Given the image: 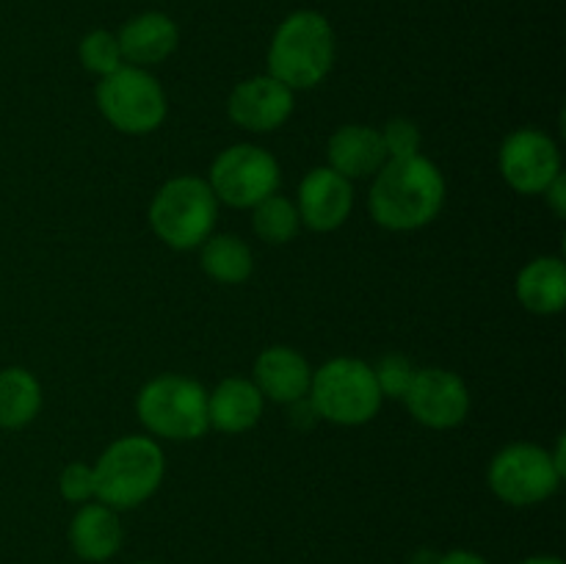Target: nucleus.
Masks as SVG:
<instances>
[{
    "label": "nucleus",
    "mask_w": 566,
    "mask_h": 564,
    "mask_svg": "<svg viewBox=\"0 0 566 564\" xmlns=\"http://www.w3.org/2000/svg\"><path fill=\"white\" fill-rule=\"evenodd\" d=\"M442 202V171L420 153L385 160L370 188V213L387 230H418L437 219Z\"/></svg>",
    "instance_id": "obj_1"
},
{
    "label": "nucleus",
    "mask_w": 566,
    "mask_h": 564,
    "mask_svg": "<svg viewBox=\"0 0 566 564\" xmlns=\"http://www.w3.org/2000/svg\"><path fill=\"white\" fill-rule=\"evenodd\" d=\"M335 64V31L313 9L287 14L269 44V75L287 88H313Z\"/></svg>",
    "instance_id": "obj_2"
},
{
    "label": "nucleus",
    "mask_w": 566,
    "mask_h": 564,
    "mask_svg": "<svg viewBox=\"0 0 566 564\" xmlns=\"http://www.w3.org/2000/svg\"><path fill=\"white\" fill-rule=\"evenodd\" d=\"M164 470L158 442L142 435L122 437L94 464V498L111 509H133L158 490Z\"/></svg>",
    "instance_id": "obj_3"
},
{
    "label": "nucleus",
    "mask_w": 566,
    "mask_h": 564,
    "mask_svg": "<svg viewBox=\"0 0 566 564\" xmlns=\"http://www.w3.org/2000/svg\"><path fill=\"white\" fill-rule=\"evenodd\" d=\"M219 216V199L202 177H175L164 182L149 205L155 236L171 249L202 247Z\"/></svg>",
    "instance_id": "obj_4"
},
{
    "label": "nucleus",
    "mask_w": 566,
    "mask_h": 564,
    "mask_svg": "<svg viewBox=\"0 0 566 564\" xmlns=\"http://www.w3.org/2000/svg\"><path fill=\"white\" fill-rule=\"evenodd\" d=\"M310 404L315 415L340 426H359L381 407L374 368L363 359L337 357L318 368L310 382Z\"/></svg>",
    "instance_id": "obj_5"
},
{
    "label": "nucleus",
    "mask_w": 566,
    "mask_h": 564,
    "mask_svg": "<svg viewBox=\"0 0 566 564\" xmlns=\"http://www.w3.org/2000/svg\"><path fill=\"white\" fill-rule=\"evenodd\" d=\"M138 420L166 440H197L208 431V390L188 376H158L138 393Z\"/></svg>",
    "instance_id": "obj_6"
},
{
    "label": "nucleus",
    "mask_w": 566,
    "mask_h": 564,
    "mask_svg": "<svg viewBox=\"0 0 566 564\" xmlns=\"http://www.w3.org/2000/svg\"><path fill=\"white\" fill-rule=\"evenodd\" d=\"M97 108L116 130L142 136L166 119V94L147 70L125 64L99 77Z\"/></svg>",
    "instance_id": "obj_7"
},
{
    "label": "nucleus",
    "mask_w": 566,
    "mask_h": 564,
    "mask_svg": "<svg viewBox=\"0 0 566 564\" xmlns=\"http://www.w3.org/2000/svg\"><path fill=\"white\" fill-rule=\"evenodd\" d=\"M562 470L553 453L534 442H514L495 453L490 464V487L509 506H534L558 490Z\"/></svg>",
    "instance_id": "obj_8"
},
{
    "label": "nucleus",
    "mask_w": 566,
    "mask_h": 564,
    "mask_svg": "<svg viewBox=\"0 0 566 564\" xmlns=\"http://www.w3.org/2000/svg\"><path fill=\"white\" fill-rule=\"evenodd\" d=\"M208 182L221 202L232 208H254L280 188V164L254 144H235L213 160Z\"/></svg>",
    "instance_id": "obj_9"
},
{
    "label": "nucleus",
    "mask_w": 566,
    "mask_h": 564,
    "mask_svg": "<svg viewBox=\"0 0 566 564\" xmlns=\"http://www.w3.org/2000/svg\"><path fill=\"white\" fill-rule=\"evenodd\" d=\"M501 171L520 194H542L562 175V153L547 133L523 127L501 147Z\"/></svg>",
    "instance_id": "obj_10"
},
{
    "label": "nucleus",
    "mask_w": 566,
    "mask_h": 564,
    "mask_svg": "<svg viewBox=\"0 0 566 564\" xmlns=\"http://www.w3.org/2000/svg\"><path fill=\"white\" fill-rule=\"evenodd\" d=\"M409 412L431 429H453L468 418L470 393L457 374L446 368L415 370L407 396Z\"/></svg>",
    "instance_id": "obj_11"
},
{
    "label": "nucleus",
    "mask_w": 566,
    "mask_h": 564,
    "mask_svg": "<svg viewBox=\"0 0 566 564\" xmlns=\"http://www.w3.org/2000/svg\"><path fill=\"white\" fill-rule=\"evenodd\" d=\"M227 111L235 125L252 133H269L285 125L293 111V88L271 75L247 77L232 88Z\"/></svg>",
    "instance_id": "obj_12"
},
{
    "label": "nucleus",
    "mask_w": 566,
    "mask_h": 564,
    "mask_svg": "<svg viewBox=\"0 0 566 564\" xmlns=\"http://www.w3.org/2000/svg\"><path fill=\"white\" fill-rule=\"evenodd\" d=\"M354 205L352 180L337 175L329 166L307 171V177L298 186V219L315 232L337 230L348 219Z\"/></svg>",
    "instance_id": "obj_13"
},
{
    "label": "nucleus",
    "mask_w": 566,
    "mask_h": 564,
    "mask_svg": "<svg viewBox=\"0 0 566 564\" xmlns=\"http://www.w3.org/2000/svg\"><path fill=\"white\" fill-rule=\"evenodd\" d=\"M116 39H119L122 59L130 66L147 70L175 53L180 31H177V22L164 11H144L127 20Z\"/></svg>",
    "instance_id": "obj_14"
},
{
    "label": "nucleus",
    "mask_w": 566,
    "mask_h": 564,
    "mask_svg": "<svg viewBox=\"0 0 566 564\" xmlns=\"http://www.w3.org/2000/svg\"><path fill=\"white\" fill-rule=\"evenodd\" d=\"M313 370L307 359L287 346H271L254 363V385L263 398L280 404H296L310 393Z\"/></svg>",
    "instance_id": "obj_15"
},
{
    "label": "nucleus",
    "mask_w": 566,
    "mask_h": 564,
    "mask_svg": "<svg viewBox=\"0 0 566 564\" xmlns=\"http://www.w3.org/2000/svg\"><path fill=\"white\" fill-rule=\"evenodd\" d=\"M385 160L387 153L381 144V133L374 127L346 125L329 138V169H335L346 180L376 175Z\"/></svg>",
    "instance_id": "obj_16"
},
{
    "label": "nucleus",
    "mask_w": 566,
    "mask_h": 564,
    "mask_svg": "<svg viewBox=\"0 0 566 564\" xmlns=\"http://www.w3.org/2000/svg\"><path fill=\"white\" fill-rule=\"evenodd\" d=\"M122 523L116 509L105 503H83L70 525L72 551L86 562H105L122 547Z\"/></svg>",
    "instance_id": "obj_17"
},
{
    "label": "nucleus",
    "mask_w": 566,
    "mask_h": 564,
    "mask_svg": "<svg viewBox=\"0 0 566 564\" xmlns=\"http://www.w3.org/2000/svg\"><path fill=\"white\" fill-rule=\"evenodd\" d=\"M260 415H263V393L249 379L232 376L208 396V424L227 435L252 429Z\"/></svg>",
    "instance_id": "obj_18"
},
{
    "label": "nucleus",
    "mask_w": 566,
    "mask_h": 564,
    "mask_svg": "<svg viewBox=\"0 0 566 564\" xmlns=\"http://www.w3.org/2000/svg\"><path fill=\"white\" fill-rule=\"evenodd\" d=\"M517 299L539 315L562 313L566 304V265L562 258H536L517 274Z\"/></svg>",
    "instance_id": "obj_19"
},
{
    "label": "nucleus",
    "mask_w": 566,
    "mask_h": 564,
    "mask_svg": "<svg viewBox=\"0 0 566 564\" xmlns=\"http://www.w3.org/2000/svg\"><path fill=\"white\" fill-rule=\"evenodd\" d=\"M42 409V387L25 368L0 370V426L20 429L31 424Z\"/></svg>",
    "instance_id": "obj_20"
},
{
    "label": "nucleus",
    "mask_w": 566,
    "mask_h": 564,
    "mask_svg": "<svg viewBox=\"0 0 566 564\" xmlns=\"http://www.w3.org/2000/svg\"><path fill=\"white\" fill-rule=\"evenodd\" d=\"M202 269L221 285H238L252 276V249L235 236H213L202 243Z\"/></svg>",
    "instance_id": "obj_21"
},
{
    "label": "nucleus",
    "mask_w": 566,
    "mask_h": 564,
    "mask_svg": "<svg viewBox=\"0 0 566 564\" xmlns=\"http://www.w3.org/2000/svg\"><path fill=\"white\" fill-rule=\"evenodd\" d=\"M252 227L265 243H287L291 238H296L302 219H298V210L291 199L271 194L263 202L254 205Z\"/></svg>",
    "instance_id": "obj_22"
},
{
    "label": "nucleus",
    "mask_w": 566,
    "mask_h": 564,
    "mask_svg": "<svg viewBox=\"0 0 566 564\" xmlns=\"http://www.w3.org/2000/svg\"><path fill=\"white\" fill-rule=\"evenodd\" d=\"M77 53H81L83 66L99 77L111 75V72H116L119 66H125L119 39H116V33L103 31V28L86 33V36L81 39V50H77Z\"/></svg>",
    "instance_id": "obj_23"
},
{
    "label": "nucleus",
    "mask_w": 566,
    "mask_h": 564,
    "mask_svg": "<svg viewBox=\"0 0 566 564\" xmlns=\"http://www.w3.org/2000/svg\"><path fill=\"white\" fill-rule=\"evenodd\" d=\"M374 379L379 385L381 398H401L407 396L409 385L415 379V365L409 363L403 354H387V357L379 359V365L374 368Z\"/></svg>",
    "instance_id": "obj_24"
},
{
    "label": "nucleus",
    "mask_w": 566,
    "mask_h": 564,
    "mask_svg": "<svg viewBox=\"0 0 566 564\" xmlns=\"http://www.w3.org/2000/svg\"><path fill=\"white\" fill-rule=\"evenodd\" d=\"M381 133V144H385L387 160L390 158H409V155H418L420 149V130L415 127V122L409 119H390Z\"/></svg>",
    "instance_id": "obj_25"
},
{
    "label": "nucleus",
    "mask_w": 566,
    "mask_h": 564,
    "mask_svg": "<svg viewBox=\"0 0 566 564\" xmlns=\"http://www.w3.org/2000/svg\"><path fill=\"white\" fill-rule=\"evenodd\" d=\"M61 495L70 503H86L94 498V468L83 462L66 464L59 479Z\"/></svg>",
    "instance_id": "obj_26"
},
{
    "label": "nucleus",
    "mask_w": 566,
    "mask_h": 564,
    "mask_svg": "<svg viewBox=\"0 0 566 564\" xmlns=\"http://www.w3.org/2000/svg\"><path fill=\"white\" fill-rule=\"evenodd\" d=\"M542 194H547V199H551L553 210H556V216H558V219H562V216L566 213V180H564V175H558L556 180H553L551 186H547Z\"/></svg>",
    "instance_id": "obj_27"
},
{
    "label": "nucleus",
    "mask_w": 566,
    "mask_h": 564,
    "mask_svg": "<svg viewBox=\"0 0 566 564\" xmlns=\"http://www.w3.org/2000/svg\"><path fill=\"white\" fill-rule=\"evenodd\" d=\"M437 564H490V562L473 551H451L446 553V556L437 558Z\"/></svg>",
    "instance_id": "obj_28"
},
{
    "label": "nucleus",
    "mask_w": 566,
    "mask_h": 564,
    "mask_svg": "<svg viewBox=\"0 0 566 564\" xmlns=\"http://www.w3.org/2000/svg\"><path fill=\"white\" fill-rule=\"evenodd\" d=\"M523 564H564V562L556 556H534V558H525Z\"/></svg>",
    "instance_id": "obj_29"
},
{
    "label": "nucleus",
    "mask_w": 566,
    "mask_h": 564,
    "mask_svg": "<svg viewBox=\"0 0 566 564\" xmlns=\"http://www.w3.org/2000/svg\"><path fill=\"white\" fill-rule=\"evenodd\" d=\"M138 564H153V562H138Z\"/></svg>",
    "instance_id": "obj_30"
}]
</instances>
